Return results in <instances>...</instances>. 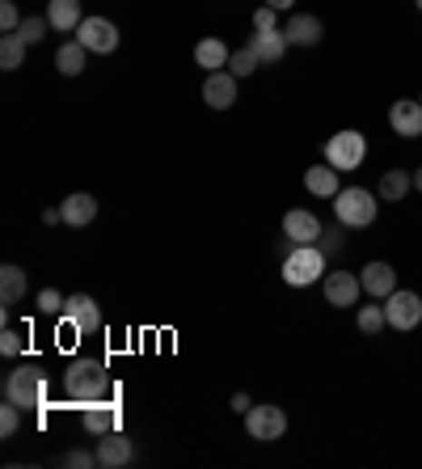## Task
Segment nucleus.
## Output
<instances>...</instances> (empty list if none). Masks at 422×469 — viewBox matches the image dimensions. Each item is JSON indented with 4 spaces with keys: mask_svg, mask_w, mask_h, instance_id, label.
Returning <instances> with one entry per match:
<instances>
[{
    "mask_svg": "<svg viewBox=\"0 0 422 469\" xmlns=\"http://www.w3.org/2000/svg\"><path fill=\"white\" fill-rule=\"evenodd\" d=\"M64 394L76 406H93V402H106V397L119 394V385L110 381L102 359H73V368L64 372Z\"/></svg>",
    "mask_w": 422,
    "mask_h": 469,
    "instance_id": "f257e3e1",
    "label": "nucleus"
},
{
    "mask_svg": "<svg viewBox=\"0 0 422 469\" xmlns=\"http://www.w3.org/2000/svg\"><path fill=\"white\" fill-rule=\"evenodd\" d=\"M5 397L17 402L22 410H34V406H47V372L38 364H22L17 372L5 376Z\"/></svg>",
    "mask_w": 422,
    "mask_h": 469,
    "instance_id": "f03ea898",
    "label": "nucleus"
},
{
    "mask_svg": "<svg viewBox=\"0 0 422 469\" xmlns=\"http://www.w3.org/2000/svg\"><path fill=\"white\" fill-rule=\"evenodd\" d=\"M376 211H380V199L372 191H363V186H342L334 195V216L347 229H368L376 220Z\"/></svg>",
    "mask_w": 422,
    "mask_h": 469,
    "instance_id": "7ed1b4c3",
    "label": "nucleus"
},
{
    "mask_svg": "<svg viewBox=\"0 0 422 469\" xmlns=\"http://www.w3.org/2000/svg\"><path fill=\"white\" fill-rule=\"evenodd\" d=\"M326 275V254L317 246H296L283 259V279H288L291 288H309V284H317Z\"/></svg>",
    "mask_w": 422,
    "mask_h": 469,
    "instance_id": "20e7f679",
    "label": "nucleus"
},
{
    "mask_svg": "<svg viewBox=\"0 0 422 469\" xmlns=\"http://www.w3.org/2000/svg\"><path fill=\"white\" fill-rule=\"evenodd\" d=\"M363 157H368V140H363V132H338V136H329V144H326V161L334 165L338 173L359 170Z\"/></svg>",
    "mask_w": 422,
    "mask_h": 469,
    "instance_id": "39448f33",
    "label": "nucleus"
},
{
    "mask_svg": "<svg viewBox=\"0 0 422 469\" xmlns=\"http://www.w3.org/2000/svg\"><path fill=\"white\" fill-rule=\"evenodd\" d=\"M245 432H250V440H262V445H275L279 435L288 432V415L279 406H250L245 410Z\"/></svg>",
    "mask_w": 422,
    "mask_h": 469,
    "instance_id": "423d86ee",
    "label": "nucleus"
},
{
    "mask_svg": "<svg viewBox=\"0 0 422 469\" xmlns=\"http://www.w3.org/2000/svg\"><path fill=\"white\" fill-rule=\"evenodd\" d=\"M76 43H81L84 51H93V55H110V51L119 47V30H114V22H106V17H84V22L76 25Z\"/></svg>",
    "mask_w": 422,
    "mask_h": 469,
    "instance_id": "0eeeda50",
    "label": "nucleus"
},
{
    "mask_svg": "<svg viewBox=\"0 0 422 469\" xmlns=\"http://www.w3.org/2000/svg\"><path fill=\"white\" fill-rule=\"evenodd\" d=\"M385 318L393 330H414L422 321V300L418 292H406V288H397V292H388L385 297Z\"/></svg>",
    "mask_w": 422,
    "mask_h": 469,
    "instance_id": "6e6552de",
    "label": "nucleus"
},
{
    "mask_svg": "<svg viewBox=\"0 0 422 469\" xmlns=\"http://www.w3.org/2000/svg\"><path fill=\"white\" fill-rule=\"evenodd\" d=\"M359 275L355 271H329L326 275V305H334V309H350V305H359Z\"/></svg>",
    "mask_w": 422,
    "mask_h": 469,
    "instance_id": "1a4fd4ad",
    "label": "nucleus"
},
{
    "mask_svg": "<svg viewBox=\"0 0 422 469\" xmlns=\"http://www.w3.org/2000/svg\"><path fill=\"white\" fill-rule=\"evenodd\" d=\"M64 321H68V326H76V334H97V330H102V313H97V300L84 297V292L68 297V305H64Z\"/></svg>",
    "mask_w": 422,
    "mask_h": 469,
    "instance_id": "9d476101",
    "label": "nucleus"
},
{
    "mask_svg": "<svg viewBox=\"0 0 422 469\" xmlns=\"http://www.w3.org/2000/svg\"><path fill=\"white\" fill-rule=\"evenodd\" d=\"M283 237H288L291 246H313L317 237H321V220H317L313 211L296 208L283 216Z\"/></svg>",
    "mask_w": 422,
    "mask_h": 469,
    "instance_id": "9b49d317",
    "label": "nucleus"
},
{
    "mask_svg": "<svg viewBox=\"0 0 422 469\" xmlns=\"http://www.w3.org/2000/svg\"><path fill=\"white\" fill-rule=\"evenodd\" d=\"M203 102L211 106V111H229L232 102H237V76L232 73H207V81H203Z\"/></svg>",
    "mask_w": 422,
    "mask_h": 469,
    "instance_id": "f8f14e48",
    "label": "nucleus"
},
{
    "mask_svg": "<svg viewBox=\"0 0 422 469\" xmlns=\"http://www.w3.org/2000/svg\"><path fill=\"white\" fill-rule=\"evenodd\" d=\"M388 127H393L397 136H406V140L422 136V102L397 98L393 102V111H388Z\"/></svg>",
    "mask_w": 422,
    "mask_h": 469,
    "instance_id": "ddd939ff",
    "label": "nucleus"
},
{
    "mask_svg": "<svg viewBox=\"0 0 422 469\" xmlns=\"http://www.w3.org/2000/svg\"><path fill=\"white\" fill-rule=\"evenodd\" d=\"M119 397V394H114ZM114 397H106V402H93V406H84V432H93V435H106L114 432L123 423V410Z\"/></svg>",
    "mask_w": 422,
    "mask_h": 469,
    "instance_id": "4468645a",
    "label": "nucleus"
},
{
    "mask_svg": "<svg viewBox=\"0 0 422 469\" xmlns=\"http://www.w3.org/2000/svg\"><path fill=\"white\" fill-rule=\"evenodd\" d=\"M359 284H363V292H368V297L385 300L388 292H397V271H393L388 262H368V267H363V275H359Z\"/></svg>",
    "mask_w": 422,
    "mask_h": 469,
    "instance_id": "2eb2a0df",
    "label": "nucleus"
},
{
    "mask_svg": "<svg viewBox=\"0 0 422 469\" xmlns=\"http://www.w3.org/2000/svg\"><path fill=\"white\" fill-rule=\"evenodd\" d=\"M127 461H132V440H127L119 427L102 435V445H97V465L102 469H123Z\"/></svg>",
    "mask_w": 422,
    "mask_h": 469,
    "instance_id": "dca6fc26",
    "label": "nucleus"
},
{
    "mask_svg": "<svg viewBox=\"0 0 422 469\" xmlns=\"http://www.w3.org/2000/svg\"><path fill=\"white\" fill-rule=\"evenodd\" d=\"M283 34H288L291 47H317L321 34H326V25H321V17H313V13H296Z\"/></svg>",
    "mask_w": 422,
    "mask_h": 469,
    "instance_id": "f3484780",
    "label": "nucleus"
},
{
    "mask_svg": "<svg viewBox=\"0 0 422 469\" xmlns=\"http://www.w3.org/2000/svg\"><path fill=\"white\" fill-rule=\"evenodd\" d=\"M250 47H253V55H258L262 64H279V60H283V51H288L291 43H288V34H283V30H258V34L250 38Z\"/></svg>",
    "mask_w": 422,
    "mask_h": 469,
    "instance_id": "a211bd4d",
    "label": "nucleus"
},
{
    "mask_svg": "<svg viewBox=\"0 0 422 469\" xmlns=\"http://www.w3.org/2000/svg\"><path fill=\"white\" fill-rule=\"evenodd\" d=\"M60 211H64V224L84 229V224H93V216H97V199L84 195V191H76V195H68V199L60 203Z\"/></svg>",
    "mask_w": 422,
    "mask_h": 469,
    "instance_id": "6ab92c4d",
    "label": "nucleus"
},
{
    "mask_svg": "<svg viewBox=\"0 0 422 469\" xmlns=\"http://www.w3.org/2000/svg\"><path fill=\"white\" fill-rule=\"evenodd\" d=\"M304 186H309V195H317V199H334L342 186H338V170L334 165H313V170L304 173Z\"/></svg>",
    "mask_w": 422,
    "mask_h": 469,
    "instance_id": "aec40b11",
    "label": "nucleus"
},
{
    "mask_svg": "<svg viewBox=\"0 0 422 469\" xmlns=\"http://www.w3.org/2000/svg\"><path fill=\"white\" fill-rule=\"evenodd\" d=\"M47 22L55 25V30H76V25L84 22L81 13V0H47Z\"/></svg>",
    "mask_w": 422,
    "mask_h": 469,
    "instance_id": "412c9836",
    "label": "nucleus"
},
{
    "mask_svg": "<svg viewBox=\"0 0 422 469\" xmlns=\"http://www.w3.org/2000/svg\"><path fill=\"white\" fill-rule=\"evenodd\" d=\"M22 297H25V271L13 267V262H5V267H0V305L13 309Z\"/></svg>",
    "mask_w": 422,
    "mask_h": 469,
    "instance_id": "4be33fe9",
    "label": "nucleus"
},
{
    "mask_svg": "<svg viewBox=\"0 0 422 469\" xmlns=\"http://www.w3.org/2000/svg\"><path fill=\"white\" fill-rule=\"evenodd\" d=\"M229 55L232 51L220 43V38H203L199 47H194V64L207 68V73H220V68H229Z\"/></svg>",
    "mask_w": 422,
    "mask_h": 469,
    "instance_id": "5701e85b",
    "label": "nucleus"
},
{
    "mask_svg": "<svg viewBox=\"0 0 422 469\" xmlns=\"http://www.w3.org/2000/svg\"><path fill=\"white\" fill-rule=\"evenodd\" d=\"M410 186H414V178H410V173L388 170L385 178H380V199H385V203H401V199L410 195Z\"/></svg>",
    "mask_w": 422,
    "mask_h": 469,
    "instance_id": "b1692460",
    "label": "nucleus"
},
{
    "mask_svg": "<svg viewBox=\"0 0 422 469\" xmlns=\"http://www.w3.org/2000/svg\"><path fill=\"white\" fill-rule=\"evenodd\" d=\"M84 55H89V51H84L81 43H64V47L55 51V68H60L64 76H81L84 73Z\"/></svg>",
    "mask_w": 422,
    "mask_h": 469,
    "instance_id": "393cba45",
    "label": "nucleus"
},
{
    "mask_svg": "<svg viewBox=\"0 0 422 469\" xmlns=\"http://www.w3.org/2000/svg\"><path fill=\"white\" fill-rule=\"evenodd\" d=\"M22 60H25V38L13 30V34L0 38V68L13 73V68H22Z\"/></svg>",
    "mask_w": 422,
    "mask_h": 469,
    "instance_id": "a878e982",
    "label": "nucleus"
},
{
    "mask_svg": "<svg viewBox=\"0 0 422 469\" xmlns=\"http://www.w3.org/2000/svg\"><path fill=\"white\" fill-rule=\"evenodd\" d=\"M258 68H262V60L253 55V47H241V51H232L229 55V73L237 76V81H241V76H253Z\"/></svg>",
    "mask_w": 422,
    "mask_h": 469,
    "instance_id": "bb28decb",
    "label": "nucleus"
},
{
    "mask_svg": "<svg viewBox=\"0 0 422 469\" xmlns=\"http://www.w3.org/2000/svg\"><path fill=\"white\" fill-rule=\"evenodd\" d=\"M385 326H388L385 305H363V309H359V330L363 334H380Z\"/></svg>",
    "mask_w": 422,
    "mask_h": 469,
    "instance_id": "cd10ccee",
    "label": "nucleus"
},
{
    "mask_svg": "<svg viewBox=\"0 0 422 469\" xmlns=\"http://www.w3.org/2000/svg\"><path fill=\"white\" fill-rule=\"evenodd\" d=\"M17 427H22V406L5 397V406H0V435H5V440H13V435H17Z\"/></svg>",
    "mask_w": 422,
    "mask_h": 469,
    "instance_id": "c85d7f7f",
    "label": "nucleus"
},
{
    "mask_svg": "<svg viewBox=\"0 0 422 469\" xmlns=\"http://www.w3.org/2000/svg\"><path fill=\"white\" fill-rule=\"evenodd\" d=\"M47 13H43V17H25L22 25H17V34L25 38V47H34V43H43V34H47Z\"/></svg>",
    "mask_w": 422,
    "mask_h": 469,
    "instance_id": "c756f323",
    "label": "nucleus"
},
{
    "mask_svg": "<svg viewBox=\"0 0 422 469\" xmlns=\"http://www.w3.org/2000/svg\"><path fill=\"white\" fill-rule=\"evenodd\" d=\"M64 305H68V297H60L55 288H43V292H38V309L43 313H64Z\"/></svg>",
    "mask_w": 422,
    "mask_h": 469,
    "instance_id": "7c9ffc66",
    "label": "nucleus"
},
{
    "mask_svg": "<svg viewBox=\"0 0 422 469\" xmlns=\"http://www.w3.org/2000/svg\"><path fill=\"white\" fill-rule=\"evenodd\" d=\"M17 25H22V13H17V5H13V0H0V30H5V34H13Z\"/></svg>",
    "mask_w": 422,
    "mask_h": 469,
    "instance_id": "2f4dec72",
    "label": "nucleus"
},
{
    "mask_svg": "<svg viewBox=\"0 0 422 469\" xmlns=\"http://www.w3.org/2000/svg\"><path fill=\"white\" fill-rule=\"evenodd\" d=\"M64 465L68 469H89V465H97V453H81V448H76V453L64 457Z\"/></svg>",
    "mask_w": 422,
    "mask_h": 469,
    "instance_id": "473e14b6",
    "label": "nucleus"
},
{
    "mask_svg": "<svg viewBox=\"0 0 422 469\" xmlns=\"http://www.w3.org/2000/svg\"><path fill=\"white\" fill-rule=\"evenodd\" d=\"M275 13H279V9H270V5H262V9L253 13V30H275Z\"/></svg>",
    "mask_w": 422,
    "mask_h": 469,
    "instance_id": "72a5a7b5",
    "label": "nucleus"
},
{
    "mask_svg": "<svg viewBox=\"0 0 422 469\" xmlns=\"http://www.w3.org/2000/svg\"><path fill=\"white\" fill-rule=\"evenodd\" d=\"M0 351H5V356H17V351H22V334L5 330V334H0Z\"/></svg>",
    "mask_w": 422,
    "mask_h": 469,
    "instance_id": "f704fd0d",
    "label": "nucleus"
},
{
    "mask_svg": "<svg viewBox=\"0 0 422 469\" xmlns=\"http://www.w3.org/2000/svg\"><path fill=\"white\" fill-rule=\"evenodd\" d=\"M253 406V402H250V394H237V397H232V410H241V415H245V410H250Z\"/></svg>",
    "mask_w": 422,
    "mask_h": 469,
    "instance_id": "c9c22d12",
    "label": "nucleus"
},
{
    "mask_svg": "<svg viewBox=\"0 0 422 469\" xmlns=\"http://www.w3.org/2000/svg\"><path fill=\"white\" fill-rule=\"evenodd\" d=\"M43 220H47V224H60V220H64V211H55V208H47V211H43Z\"/></svg>",
    "mask_w": 422,
    "mask_h": 469,
    "instance_id": "e433bc0d",
    "label": "nucleus"
},
{
    "mask_svg": "<svg viewBox=\"0 0 422 469\" xmlns=\"http://www.w3.org/2000/svg\"><path fill=\"white\" fill-rule=\"evenodd\" d=\"M266 5H270V9H279V13H283V9H291L296 0H266Z\"/></svg>",
    "mask_w": 422,
    "mask_h": 469,
    "instance_id": "4c0bfd02",
    "label": "nucleus"
},
{
    "mask_svg": "<svg viewBox=\"0 0 422 469\" xmlns=\"http://www.w3.org/2000/svg\"><path fill=\"white\" fill-rule=\"evenodd\" d=\"M414 186H418V191H422V170H414Z\"/></svg>",
    "mask_w": 422,
    "mask_h": 469,
    "instance_id": "58836bf2",
    "label": "nucleus"
},
{
    "mask_svg": "<svg viewBox=\"0 0 422 469\" xmlns=\"http://www.w3.org/2000/svg\"><path fill=\"white\" fill-rule=\"evenodd\" d=\"M414 5H418V13H422V0H414Z\"/></svg>",
    "mask_w": 422,
    "mask_h": 469,
    "instance_id": "ea45409f",
    "label": "nucleus"
},
{
    "mask_svg": "<svg viewBox=\"0 0 422 469\" xmlns=\"http://www.w3.org/2000/svg\"><path fill=\"white\" fill-rule=\"evenodd\" d=\"M418 102H422V98H418Z\"/></svg>",
    "mask_w": 422,
    "mask_h": 469,
    "instance_id": "a19ab883",
    "label": "nucleus"
}]
</instances>
